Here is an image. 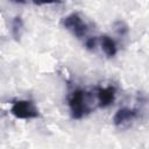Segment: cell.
Here are the masks:
<instances>
[{
    "label": "cell",
    "mask_w": 149,
    "mask_h": 149,
    "mask_svg": "<svg viewBox=\"0 0 149 149\" xmlns=\"http://www.w3.org/2000/svg\"><path fill=\"white\" fill-rule=\"evenodd\" d=\"M93 97L92 93L74 90L69 97V107L73 119H81L88 113H91L93 108Z\"/></svg>",
    "instance_id": "6da1fadb"
},
{
    "label": "cell",
    "mask_w": 149,
    "mask_h": 149,
    "mask_svg": "<svg viewBox=\"0 0 149 149\" xmlns=\"http://www.w3.org/2000/svg\"><path fill=\"white\" fill-rule=\"evenodd\" d=\"M9 112L16 119H22V120H30L40 116V112L36 105L31 100H27V99L13 101Z\"/></svg>",
    "instance_id": "7a4b0ae2"
},
{
    "label": "cell",
    "mask_w": 149,
    "mask_h": 149,
    "mask_svg": "<svg viewBox=\"0 0 149 149\" xmlns=\"http://www.w3.org/2000/svg\"><path fill=\"white\" fill-rule=\"evenodd\" d=\"M62 24L77 38H83L88 33V26L78 13H71L63 17Z\"/></svg>",
    "instance_id": "3957f363"
},
{
    "label": "cell",
    "mask_w": 149,
    "mask_h": 149,
    "mask_svg": "<svg viewBox=\"0 0 149 149\" xmlns=\"http://www.w3.org/2000/svg\"><path fill=\"white\" fill-rule=\"evenodd\" d=\"M116 90L114 86H106V87H97L95 91V98H97V105L101 108H105L109 105H112L115 100Z\"/></svg>",
    "instance_id": "277c9868"
},
{
    "label": "cell",
    "mask_w": 149,
    "mask_h": 149,
    "mask_svg": "<svg viewBox=\"0 0 149 149\" xmlns=\"http://www.w3.org/2000/svg\"><path fill=\"white\" fill-rule=\"evenodd\" d=\"M139 116V111L136 108H120L113 116V123L116 127H122Z\"/></svg>",
    "instance_id": "5b68a950"
},
{
    "label": "cell",
    "mask_w": 149,
    "mask_h": 149,
    "mask_svg": "<svg viewBox=\"0 0 149 149\" xmlns=\"http://www.w3.org/2000/svg\"><path fill=\"white\" fill-rule=\"evenodd\" d=\"M100 45L104 52L106 54V56L108 57H114L118 52V47H116L115 41L108 35H102L100 37Z\"/></svg>",
    "instance_id": "8992f818"
},
{
    "label": "cell",
    "mask_w": 149,
    "mask_h": 149,
    "mask_svg": "<svg viewBox=\"0 0 149 149\" xmlns=\"http://www.w3.org/2000/svg\"><path fill=\"white\" fill-rule=\"evenodd\" d=\"M23 30H24V24H23L21 16H15L12 21V28H10L12 36L14 37L15 41H20Z\"/></svg>",
    "instance_id": "52a82bcc"
},
{
    "label": "cell",
    "mask_w": 149,
    "mask_h": 149,
    "mask_svg": "<svg viewBox=\"0 0 149 149\" xmlns=\"http://www.w3.org/2000/svg\"><path fill=\"white\" fill-rule=\"evenodd\" d=\"M114 27H115V30H116V33H118L119 35H126V34L128 33V27H127V24H126L125 22H122V21L115 22Z\"/></svg>",
    "instance_id": "ba28073f"
},
{
    "label": "cell",
    "mask_w": 149,
    "mask_h": 149,
    "mask_svg": "<svg viewBox=\"0 0 149 149\" xmlns=\"http://www.w3.org/2000/svg\"><path fill=\"white\" fill-rule=\"evenodd\" d=\"M97 43H98V37H95V36L88 37V38L86 40V42H85V47H86L88 50H93V49H95Z\"/></svg>",
    "instance_id": "9c48e42d"
},
{
    "label": "cell",
    "mask_w": 149,
    "mask_h": 149,
    "mask_svg": "<svg viewBox=\"0 0 149 149\" xmlns=\"http://www.w3.org/2000/svg\"><path fill=\"white\" fill-rule=\"evenodd\" d=\"M63 0H33V2L37 6H43V5H55V3H61Z\"/></svg>",
    "instance_id": "30bf717a"
},
{
    "label": "cell",
    "mask_w": 149,
    "mask_h": 149,
    "mask_svg": "<svg viewBox=\"0 0 149 149\" xmlns=\"http://www.w3.org/2000/svg\"><path fill=\"white\" fill-rule=\"evenodd\" d=\"M12 1H14L16 3H23V2H26V0H12Z\"/></svg>",
    "instance_id": "8fae6325"
}]
</instances>
